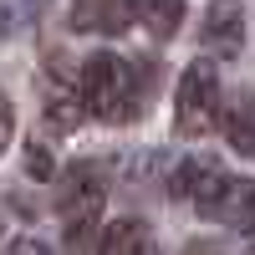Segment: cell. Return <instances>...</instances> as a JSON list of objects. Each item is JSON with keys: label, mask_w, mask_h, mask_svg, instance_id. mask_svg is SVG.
Segmentation results:
<instances>
[{"label": "cell", "mask_w": 255, "mask_h": 255, "mask_svg": "<svg viewBox=\"0 0 255 255\" xmlns=\"http://www.w3.org/2000/svg\"><path fill=\"white\" fill-rule=\"evenodd\" d=\"M199 41H204V51L240 56V46H245V5L240 0H215L204 26H199Z\"/></svg>", "instance_id": "5b68a950"}, {"label": "cell", "mask_w": 255, "mask_h": 255, "mask_svg": "<svg viewBox=\"0 0 255 255\" xmlns=\"http://www.w3.org/2000/svg\"><path fill=\"white\" fill-rule=\"evenodd\" d=\"M10 255H46V245H36V240H26V245H15Z\"/></svg>", "instance_id": "5bb4252c"}, {"label": "cell", "mask_w": 255, "mask_h": 255, "mask_svg": "<svg viewBox=\"0 0 255 255\" xmlns=\"http://www.w3.org/2000/svg\"><path fill=\"white\" fill-rule=\"evenodd\" d=\"M174 123L189 138H199V133H209V128L220 123V72H215V61H194V67L179 77Z\"/></svg>", "instance_id": "7a4b0ae2"}, {"label": "cell", "mask_w": 255, "mask_h": 255, "mask_svg": "<svg viewBox=\"0 0 255 255\" xmlns=\"http://www.w3.org/2000/svg\"><path fill=\"white\" fill-rule=\"evenodd\" d=\"M184 255H225V250H220V245H209V240H194Z\"/></svg>", "instance_id": "4fadbf2b"}, {"label": "cell", "mask_w": 255, "mask_h": 255, "mask_svg": "<svg viewBox=\"0 0 255 255\" xmlns=\"http://www.w3.org/2000/svg\"><path fill=\"white\" fill-rule=\"evenodd\" d=\"M138 20V0H72V26L77 31H97V36H118Z\"/></svg>", "instance_id": "8992f818"}, {"label": "cell", "mask_w": 255, "mask_h": 255, "mask_svg": "<svg viewBox=\"0 0 255 255\" xmlns=\"http://www.w3.org/2000/svg\"><path fill=\"white\" fill-rule=\"evenodd\" d=\"M174 194L189 199L194 209H204L209 220H220L225 215V199L235 194V179H230L215 158H189L179 174H174Z\"/></svg>", "instance_id": "277c9868"}, {"label": "cell", "mask_w": 255, "mask_h": 255, "mask_svg": "<svg viewBox=\"0 0 255 255\" xmlns=\"http://www.w3.org/2000/svg\"><path fill=\"white\" fill-rule=\"evenodd\" d=\"M230 143H235L240 158H250V102H240L235 118H230Z\"/></svg>", "instance_id": "8fae6325"}, {"label": "cell", "mask_w": 255, "mask_h": 255, "mask_svg": "<svg viewBox=\"0 0 255 255\" xmlns=\"http://www.w3.org/2000/svg\"><path fill=\"white\" fill-rule=\"evenodd\" d=\"M10 133H15V108H10V97L0 92V153L10 148Z\"/></svg>", "instance_id": "7c38bea8"}, {"label": "cell", "mask_w": 255, "mask_h": 255, "mask_svg": "<svg viewBox=\"0 0 255 255\" xmlns=\"http://www.w3.org/2000/svg\"><path fill=\"white\" fill-rule=\"evenodd\" d=\"M77 97H82V108H87L92 118H102V123H128V118H138V108H143L133 67H128L123 56H113V51H97L87 67H82Z\"/></svg>", "instance_id": "6da1fadb"}, {"label": "cell", "mask_w": 255, "mask_h": 255, "mask_svg": "<svg viewBox=\"0 0 255 255\" xmlns=\"http://www.w3.org/2000/svg\"><path fill=\"white\" fill-rule=\"evenodd\" d=\"M143 20L153 36H174L184 20V0H143Z\"/></svg>", "instance_id": "9c48e42d"}, {"label": "cell", "mask_w": 255, "mask_h": 255, "mask_svg": "<svg viewBox=\"0 0 255 255\" xmlns=\"http://www.w3.org/2000/svg\"><path fill=\"white\" fill-rule=\"evenodd\" d=\"M56 209H61V225H67L72 240H82V235L97 225V215H102V179H97L92 163H72L67 174H61V184H56Z\"/></svg>", "instance_id": "3957f363"}, {"label": "cell", "mask_w": 255, "mask_h": 255, "mask_svg": "<svg viewBox=\"0 0 255 255\" xmlns=\"http://www.w3.org/2000/svg\"><path fill=\"white\" fill-rule=\"evenodd\" d=\"M102 255H163L158 250V235L138 220H118L108 225V235H102Z\"/></svg>", "instance_id": "52a82bcc"}, {"label": "cell", "mask_w": 255, "mask_h": 255, "mask_svg": "<svg viewBox=\"0 0 255 255\" xmlns=\"http://www.w3.org/2000/svg\"><path fill=\"white\" fill-rule=\"evenodd\" d=\"M46 118L56 123V128H72L77 118H82V97H77V87H51V97H46Z\"/></svg>", "instance_id": "30bf717a"}, {"label": "cell", "mask_w": 255, "mask_h": 255, "mask_svg": "<svg viewBox=\"0 0 255 255\" xmlns=\"http://www.w3.org/2000/svg\"><path fill=\"white\" fill-rule=\"evenodd\" d=\"M51 0H0V36H15L41 20V10H46Z\"/></svg>", "instance_id": "ba28073f"}]
</instances>
